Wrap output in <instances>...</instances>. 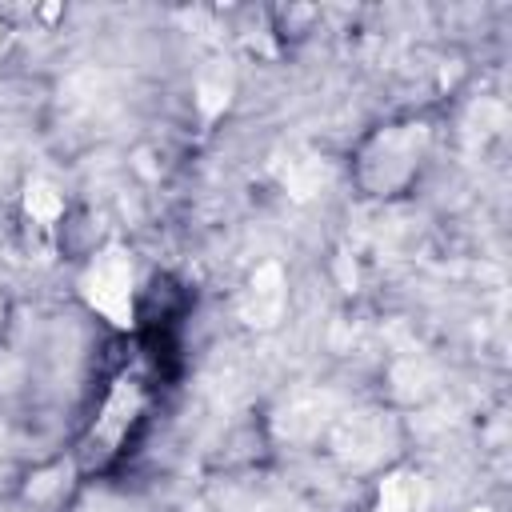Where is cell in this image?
<instances>
[{
	"label": "cell",
	"instance_id": "obj_1",
	"mask_svg": "<svg viewBox=\"0 0 512 512\" xmlns=\"http://www.w3.org/2000/svg\"><path fill=\"white\" fill-rule=\"evenodd\" d=\"M140 412H144V388L136 376H124L112 388V396L104 400V412L96 416V428H92V440L84 444V456L92 464H104L108 456H116L120 444L128 440V428L140 420Z\"/></svg>",
	"mask_w": 512,
	"mask_h": 512
},
{
	"label": "cell",
	"instance_id": "obj_2",
	"mask_svg": "<svg viewBox=\"0 0 512 512\" xmlns=\"http://www.w3.org/2000/svg\"><path fill=\"white\" fill-rule=\"evenodd\" d=\"M88 296L100 312H108L116 324L128 316V264L120 252H104L88 276Z\"/></svg>",
	"mask_w": 512,
	"mask_h": 512
}]
</instances>
